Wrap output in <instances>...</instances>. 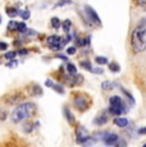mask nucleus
<instances>
[{"mask_svg": "<svg viewBox=\"0 0 146 147\" xmlns=\"http://www.w3.org/2000/svg\"><path fill=\"white\" fill-rule=\"evenodd\" d=\"M136 3L139 5H146V0H136Z\"/></svg>", "mask_w": 146, "mask_h": 147, "instance_id": "obj_29", "label": "nucleus"}, {"mask_svg": "<svg viewBox=\"0 0 146 147\" xmlns=\"http://www.w3.org/2000/svg\"><path fill=\"white\" fill-rule=\"evenodd\" d=\"M103 141L105 145L108 146H114V145H118V141H119V136L116 134V133H104V137H103Z\"/></svg>", "mask_w": 146, "mask_h": 147, "instance_id": "obj_7", "label": "nucleus"}, {"mask_svg": "<svg viewBox=\"0 0 146 147\" xmlns=\"http://www.w3.org/2000/svg\"><path fill=\"white\" fill-rule=\"evenodd\" d=\"M76 136H77V142L81 143V145L90 137L89 132L86 131V128H83V127H77V129H76Z\"/></svg>", "mask_w": 146, "mask_h": 147, "instance_id": "obj_8", "label": "nucleus"}, {"mask_svg": "<svg viewBox=\"0 0 146 147\" xmlns=\"http://www.w3.org/2000/svg\"><path fill=\"white\" fill-rule=\"evenodd\" d=\"M27 27L26 24L23 23V22H21V23H18V26H17V31H19V32H26Z\"/></svg>", "mask_w": 146, "mask_h": 147, "instance_id": "obj_19", "label": "nucleus"}, {"mask_svg": "<svg viewBox=\"0 0 146 147\" xmlns=\"http://www.w3.org/2000/svg\"><path fill=\"white\" fill-rule=\"evenodd\" d=\"M16 56V53H13V51H10V53H7L5 54V58L7 59H13Z\"/></svg>", "mask_w": 146, "mask_h": 147, "instance_id": "obj_25", "label": "nucleus"}, {"mask_svg": "<svg viewBox=\"0 0 146 147\" xmlns=\"http://www.w3.org/2000/svg\"><path fill=\"white\" fill-rule=\"evenodd\" d=\"M64 114H66V118H67V120H68L69 124H74V123H76L74 117H73V114H72L71 111H69L68 107H66V109H64Z\"/></svg>", "mask_w": 146, "mask_h": 147, "instance_id": "obj_10", "label": "nucleus"}, {"mask_svg": "<svg viewBox=\"0 0 146 147\" xmlns=\"http://www.w3.org/2000/svg\"><path fill=\"white\" fill-rule=\"evenodd\" d=\"M71 0H62V1H59L55 7H63V5H67V4H71Z\"/></svg>", "mask_w": 146, "mask_h": 147, "instance_id": "obj_23", "label": "nucleus"}, {"mask_svg": "<svg viewBox=\"0 0 146 147\" xmlns=\"http://www.w3.org/2000/svg\"><path fill=\"white\" fill-rule=\"evenodd\" d=\"M109 104H110V106H109V113L116 115V117L123 114V113L126 111L124 102H123V100L119 96H112V97L109 98Z\"/></svg>", "mask_w": 146, "mask_h": 147, "instance_id": "obj_3", "label": "nucleus"}, {"mask_svg": "<svg viewBox=\"0 0 146 147\" xmlns=\"http://www.w3.org/2000/svg\"><path fill=\"white\" fill-rule=\"evenodd\" d=\"M139 133H140V134H146V127H145V128L139 129Z\"/></svg>", "mask_w": 146, "mask_h": 147, "instance_id": "obj_31", "label": "nucleus"}, {"mask_svg": "<svg viewBox=\"0 0 146 147\" xmlns=\"http://www.w3.org/2000/svg\"><path fill=\"white\" fill-rule=\"evenodd\" d=\"M17 65V61L16 60H13V61H10V63H8V67H10V68H13V67H16Z\"/></svg>", "mask_w": 146, "mask_h": 147, "instance_id": "obj_30", "label": "nucleus"}, {"mask_svg": "<svg viewBox=\"0 0 146 147\" xmlns=\"http://www.w3.org/2000/svg\"><path fill=\"white\" fill-rule=\"evenodd\" d=\"M109 69H110L112 72L117 73V72H119V65H118L117 63H110V65H109Z\"/></svg>", "mask_w": 146, "mask_h": 147, "instance_id": "obj_18", "label": "nucleus"}, {"mask_svg": "<svg viewBox=\"0 0 146 147\" xmlns=\"http://www.w3.org/2000/svg\"><path fill=\"white\" fill-rule=\"evenodd\" d=\"M19 54H21V55H24V54H27V50H19Z\"/></svg>", "mask_w": 146, "mask_h": 147, "instance_id": "obj_33", "label": "nucleus"}, {"mask_svg": "<svg viewBox=\"0 0 146 147\" xmlns=\"http://www.w3.org/2000/svg\"><path fill=\"white\" fill-rule=\"evenodd\" d=\"M21 17H22L23 19H28V18H30V12H28V10H24V12H22Z\"/></svg>", "mask_w": 146, "mask_h": 147, "instance_id": "obj_24", "label": "nucleus"}, {"mask_svg": "<svg viewBox=\"0 0 146 147\" xmlns=\"http://www.w3.org/2000/svg\"><path fill=\"white\" fill-rule=\"evenodd\" d=\"M51 87H53V88H54L57 92H59V94H64V88L60 86V84H53Z\"/></svg>", "mask_w": 146, "mask_h": 147, "instance_id": "obj_21", "label": "nucleus"}, {"mask_svg": "<svg viewBox=\"0 0 146 147\" xmlns=\"http://www.w3.org/2000/svg\"><path fill=\"white\" fill-rule=\"evenodd\" d=\"M95 61H96L97 64H100V65H103V64H108V59L103 58V56H96V58H95Z\"/></svg>", "mask_w": 146, "mask_h": 147, "instance_id": "obj_14", "label": "nucleus"}, {"mask_svg": "<svg viewBox=\"0 0 146 147\" xmlns=\"http://www.w3.org/2000/svg\"><path fill=\"white\" fill-rule=\"evenodd\" d=\"M36 113V105L35 104H22V105L17 106L14 109V111L12 113V120L14 123H19V121L31 118L33 114Z\"/></svg>", "mask_w": 146, "mask_h": 147, "instance_id": "obj_2", "label": "nucleus"}, {"mask_svg": "<svg viewBox=\"0 0 146 147\" xmlns=\"http://www.w3.org/2000/svg\"><path fill=\"white\" fill-rule=\"evenodd\" d=\"M17 26H18L17 22H9V24H8V30L14 31V30H17Z\"/></svg>", "mask_w": 146, "mask_h": 147, "instance_id": "obj_22", "label": "nucleus"}, {"mask_svg": "<svg viewBox=\"0 0 146 147\" xmlns=\"http://www.w3.org/2000/svg\"><path fill=\"white\" fill-rule=\"evenodd\" d=\"M106 121H108V117H106L105 114H103V115H100V117H97L96 119L94 120V123H96L97 125H103V124H105Z\"/></svg>", "mask_w": 146, "mask_h": 147, "instance_id": "obj_12", "label": "nucleus"}, {"mask_svg": "<svg viewBox=\"0 0 146 147\" xmlns=\"http://www.w3.org/2000/svg\"><path fill=\"white\" fill-rule=\"evenodd\" d=\"M7 13H8V16H10V17H16L19 12H18V9H16V8L9 7V8H7Z\"/></svg>", "mask_w": 146, "mask_h": 147, "instance_id": "obj_13", "label": "nucleus"}, {"mask_svg": "<svg viewBox=\"0 0 146 147\" xmlns=\"http://www.w3.org/2000/svg\"><path fill=\"white\" fill-rule=\"evenodd\" d=\"M71 21L69 19H67V21H64L63 22V30H64V32L66 33H68L69 32V28H71Z\"/></svg>", "mask_w": 146, "mask_h": 147, "instance_id": "obj_15", "label": "nucleus"}, {"mask_svg": "<svg viewBox=\"0 0 146 147\" xmlns=\"http://www.w3.org/2000/svg\"><path fill=\"white\" fill-rule=\"evenodd\" d=\"M114 86H116V83H114V82H110V81H105V82H103V83H101L103 90H106V91H110V90H113Z\"/></svg>", "mask_w": 146, "mask_h": 147, "instance_id": "obj_11", "label": "nucleus"}, {"mask_svg": "<svg viewBox=\"0 0 146 147\" xmlns=\"http://www.w3.org/2000/svg\"><path fill=\"white\" fill-rule=\"evenodd\" d=\"M67 53H68L69 55L74 54V53H76V47H68V49H67Z\"/></svg>", "mask_w": 146, "mask_h": 147, "instance_id": "obj_27", "label": "nucleus"}, {"mask_svg": "<svg viewBox=\"0 0 146 147\" xmlns=\"http://www.w3.org/2000/svg\"><path fill=\"white\" fill-rule=\"evenodd\" d=\"M0 22H1V18H0Z\"/></svg>", "mask_w": 146, "mask_h": 147, "instance_id": "obj_34", "label": "nucleus"}, {"mask_svg": "<svg viewBox=\"0 0 146 147\" xmlns=\"http://www.w3.org/2000/svg\"><path fill=\"white\" fill-rule=\"evenodd\" d=\"M91 72H94V73H97V74H101V73L104 72V70L101 69V68H92V70Z\"/></svg>", "mask_w": 146, "mask_h": 147, "instance_id": "obj_26", "label": "nucleus"}, {"mask_svg": "<svg viewBox=\"0 0 146 147\" xmlns=\"http://www.w3.org/2000/svg\"><path fill=\"white\" fill-rule=\"evenodd\" d=\"M114 124H116L117 127H119V128H124V127L128 125V119L127 118H122V117H118L114 119Z\"/></svg>", "mask_w": 146, "mask_h": 147, "instance_id": "obj_9", "label": "nucleus"}, {"mask_svg": "<svg viewBox=\"0 0 146 147\" xmlns=\"http://www.w3.org/2000/svg\"><path fill=\"white\" fill-rule=\"evenodd\" d=\"M67 70H68L69 74H76L77 73V69H76V67L73 64H67Z\"/></svg>", "mask_w": 146, "mask_h": 147, "instance_id": "obj_16", "label": "nucleus"}, {"mask_svg": "<svg viewBox=\"0 0 146 147\" xmlns=\"http://www.w3.org/2000/svg\"><path fill=\"white\" fill-rule=\"evenodd\" d=\"M51 26L54 28H59L60 27V21L58 18H51Z\"/></svg>", "mask_w": 146, "mask_h": 147, "instance_id": "obj_20", "label": "nucleus"}, {"mask_svg": "<svg viewBox=\"0 0 146 147\" xmlns=\"http://www.w3.org/2000/svg\"><path fill=\"white\" fill-rule=\"evenodd\" d=\"M81 67L82 68H85V69H87V70H90L91 72L92 70V67H91V64H90V61H81Z\"/></svg>", "mask_w": 146, "mask_h": 147, "instance_id": "obj_17", "label": "nucleus"}, {"mask_svg": "<svg viewBox=\"0 0 146 147\" xmlns=\"http://www.w3.org/2000/svg\"><path fill=\"white\" fill-rule=\"evenodd\" d=\"M131 47L135 53H142L146 50V27L140 24L131 35Z\"/></svg>", "mask_w": 146, "mask_h": 147, "instance_id": "obj_1", "label": "nucleus"}, {"mask_svg": "<svg viewBox=\"0 0 146 147\" xmlns=\"http://www.w3.org/2000/svg\"><path fill=\"white\" fill-rule=\"evenodd\" d=\"M89 105H90V100L85 96H77L74 98V106L80 111H85L86 109H89Z\"/></svg>", "mask_w": 146, "mask_h": 147, "instance_id": "obj_5", "label": "nucleus"}, {"mask_svg": "<svg viewBox=\"0 0 146 147\" xmlns=\"http://www.w3.org/2000/svg\"><path fill=\"white\" fill-rule=\"evenodd\" d=\"M85 13H86V17L91 19L92 23H96V24H99V26L101 24V21H100V18H99V16H97V13L95 12V10L92 9L90 5H86V7H85Z\"/></svg>", "mask_w": 146, "mask_h": 147, "instance_id": "obj_6", "label": "nucleus"}, {"mask_svg": "<svg viewBox=\"0 0 146 147\" xmlns=\"http://www.w3.org/2000/svg\"><path fill=\"white\" fill-rule=\"evenodd\" d=\"M69 35L67 36V38H60L59 36H50V37H47V45H49V47L51 50H60V49H63V46H64V44H67V42L69 41Z\"/></svg>", "mask_w": 146, "mask_h": 147, "instance_id": "obj_4", "label": "nucleus"}, {"mask_svg": "<svg viewBox=\"0 0 146 147\" xmlns=\"http://www.w3.org/2000/svg\"><path fill=\"white\" fill-rule=\"evenodd\" d=\"M8 47V45L5 42H0V50H5Z\"/></svg>", "mask_w": 146, "mask_h": 147, "instance_id": "obj_28", "label": "nucleus"}, {"mask_svg": "<svg viewBox=\"0 0 146 147\" xmlns=\"http://www.w3.org/2000/svg\"><path fill=\"white\" fill-rule=\"evenodd\" d=\"M53 84H54V83H53V82L50 81V80H47V81H46V86H47V87H51Z\"/></svg>", "mask_w": 146, "mask_h": 147, "instance_id": "obj_32", "label": "nucleus"}]
</instances>
